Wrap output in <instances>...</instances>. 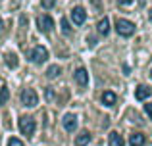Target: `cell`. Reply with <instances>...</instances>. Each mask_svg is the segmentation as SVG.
I'll return each instance as SVG.
<instances>
[{"mask_svg": "<svg viewBox=\"0 0 152 146\" xmlns=\"http://www.w3.org/2000/svg\"><path fill=\"white\" fill-rule=\"evenodd\" d=\"M48 60V50L45 48V46H35L33 50H31V62L37 65L45 64V62Z\"/></svg>", "mask_w": 152, "mask_h": 146, "instance_id": "4", "label": "cell"}, {"mask_svg": "<svg viewBox=\"0 0 152 146\" xmlns=\"http://www.w3.org/2000/svg\"><path fill=\"white\" fill-rule=\"evenodd\" d=\"M42 2V8H46V10H50V8H54L56 0H41Z\"/></svg>", "mask_w": 152, "mask_h": 146, "instance_id": "19", "label": "cell"}, {"mask_svg": "<svg viewBox=\"0 0 152 146\" xmlns=\"http://www.w3.org/2000/svg\"><path fill=\"white\" fill-rule=\"evenodd\" d=\"M2 25H4V23H2V19H0V31H2Z\"/></svg>", "mask_w": 152, "mask_h": 146, "instance_id": "25", "label": "cell"}, {"mask_svg": "<svg viewBox=\"0 0 152 146\" xmlns=\"http://www.w3.org/2000/svg\"><path fill=\"white\" fill-rule=\"evenodd\" d=\"M73 77H75V83H77L79 86H87L89 85V73H87L85 68H77L75 73H73Z\"/></svg>", "mask_w": 152, "mask_h": 146, "instance_id": "8", "label": "cell"}, {"mask_svg": "<svg viewBox=\"0 0 152 146\" xmlns=\"http://www.w3.org/2000/svg\"><path fill=\"white\" fill-rule=\"evenodd\" d=\"M37 25H39V29H41L42 33H48V31L54 29V19H52L50 15H39Z\"/></svg>", "mask_w": 152, "mask_h": 146, "instance_id": "5", "label": "cell"}, {"mask_svg": "<svg viewBox=\"0 0 152 146\" xmlns=\"http://www.w3.org/2000/svg\"><path fill=\"white\" fill-rule=\"evenodd\" d=\"M87 42H89V44H91V46H94V44H96V41H94V38H93V37H91V38H87Z\"/></svg>", "mask_w": 152, "mask_h": 146, "instance_id": "24", "label": "cell"}, {"mask_svg": "<svg viewBox=\"0 0 152 146\" xmlns=\"http://www.w3.org/2000/svg\"><path fill=\"white\" fill-rule=\"evenodd\" d=\"M148 96H150V89L146 85H139L137 89H135V98H137V100H146Z\"/></svg>", "mask_w": 152, "mask_h": 146, "instance_id": "9", "label": "cell"}, {"mask_svg": "<svg viewBox=\"0 0 152 146\" xmlns=\"http://www.w3.org/2000/svg\"><path fill=\"white\" fill-rule=\"evenodd\" d=\"M145 112H146V115L152 119V104H145Z\"/></svg>", "mask_w": 152, "mask_h": 146, "instance_id": "21", "label": "cell"}, {"mask_svg": "<svg viewBox=\"0 0 152 146\" xmlns=\"http://www.w3.org/2000/svg\"><path fill=\"white\" fill-rule=\"evenodd\" d=\"M115 100H118V96H115L112 90H106V92L102 94V102H104V106H114V104H115Z\"/></svg>", "mask_w": 152, "mask_h": 146, "instance_id": "14", "label": "cell"}, {"mask_svg": "<svg viewBox=\"0 0 152 146\" xmlns=\"http://www.w3.org/2000/svg\"><path fill=\"white\" fill-rule=\"evenodd\" d=\"M62 125L64 129H66L67 133H73L75 129H77V115H73V113H66L62 119Z\"/></svg>", "mask_w": 152, "mask_h": 146, "instance_id": "6", "label": "cell"}, {"mask_svg": "<svg viewBox=\"0 0 152 146\" xmlns=\"http://www.w3.org/2000/svg\"><path fill=\"white\" fill-rule=\"evenodd\" d=\"M115 31L119 37H131L135 33V23H131L129 19H115Z\"/></svg>", "mask_w": 152, "mask_h": 146, "instance_id": "1", "label": "cell"}, {"mask_svg": "<svg viewBox=\"0 0 152 146\" xmlns=\"http://www.w3.org/2000/svg\"><path fill=\"white\" fill-rule=\"evenodd\" d=\"M110 146H125V140H123V137L118 131L110 133Z\"/></svg>", "mask_w": 152, "mask_h": 146, "instance_id": "13", "label": "cell"}, {"mask_svg": "<svg viewBox=\"0 0 152 146\" xmlns=\"http://www.w3.org/2000/svg\"><path fill=\"white\" fill-rule=\"evenodd\" d=\"M62 73V69H60V65H50L48 69H46V77L48 79H56L58 75Z\"/></svg>", "mask_w": 152, "mask_h": 146, "instance_id": "16", "label": "cell"}, {"mask_svg": "<svg viewBox=\"0 0 152 146\" xmlns=\"http://www.w3.org/2000/svg\"><path fill=\"white\" fill-rule=\"evenodd\" d=\"M62 33L64 35H71V27H69V21L66 17H62Z\"/></svg>", "mask_w": 152, "mask_h": 146, "instance_id": "18", "label": "cell"}, {"mask_svg": "<svg viewBox=\"0 0 152 146\" xmlns=\"http://www.w3.org/2000/svg\"><path fill=\"white\" fill-rule=\"evenodd\" d=\"M71 19H73L75 25H83V23H85V19H87V12H85V8H81V6L73 8V10H71Z\"/></svg>", "mask_w": 152, "mask_h": 146, "instance_id": "7", "label": "cell"}, {"mask_svg": "<svg viewBox=\"0 0 152 146\" xmlns=\"http://www.w3.org/2000/svg\"><path fill=\"white\" fill-rule=\"evenodd\" d=\"M35 127H37V123H35V119H33V117H29V115L19 117V131H21L25 137H33Z\"/></svg>", "mask_w": 152, "mask_h": 146, "instance_id": "2", "label": "cell"}, {"mask_svg": "<svg viewBox=\"0 0 152 146\" xmlns=\"http://www.w3.org/2000/svg\"><path fill=\"white\" fill-rule=\"evenodd\" d=\"M145 142H146V139L141 133H133L129 137V146H145Z\"/></svg>", "mask_w": 152, "mask_h": 146, "instance_id": "11", "label": "cell"}, {"mask_svg": "<svg viewBox=\"0 0 152 146\" xmlns=\"http://www.w3.org/2000/svg\"><path fill=\"white\" fill-rule=\"evenodd\" d=\"M8 146H23V142L19 139H10L8 140Z\"/></svg>", "mask_w": 152, "mask_h": 146, "instance_id": "20", "label": "cell"}, {"mask_svg": "<svg viewBox=\"0 0 152 146\" xmlns=\"http://www.w3.org/2000/svg\"><path fill=\"white\" fill-rule=\"evenodd\" d=\"M21 102H23V106H27V108H35V106L39 104V94L35 92L33 89H23Z\"/></svg>", "mask_w": 152, "mask_h": 146, "instance_id": "3", "label": "cell"}, {"mask_svg": "<svg viewBox=\"0 0 152 146\" xmlns=\"http://www.w3.org/2000/svg\"><path fill=\"white\" fill-rule=\"evenodd\" d=\"M96 31L106 37V35L110 33V19H108V17H102L100 21H98V25H96Z\"/></svg>", "mask_w": 152, "mask_h": 146, "instance_id": "12", "label": "cell"}, {"mask_svg": "<svg viewBox=\"0 0 152 146\" xmlns=\"http://www.w3.org/2000/svg\"><path fill=\"white\" fill-rule=\"evenodd\" d=\"M91 139H93V137H91L89 131H81L77 135V139H75V146H87L91 142Z\"/></svg>", "mask_w": 152, "mask_h": 146, "instance_id": "10", "label": "cell"}, {"mask_svg": "<svg viewBox=\"0 0 152 146\" xmlns=\"http://www.w3.org/2000/svg\"><path fill=\"white\" fill-rule=\"evenodd\" d=\"M8 98H10V90L6 89V86H2L0 89V106H4L8 102Z\"/></svg>", "mask_w": 152, "mask_h": 146, "instance_id": "17", "label": "cell"}, {"mask_svg": "<svg viewBox=\"0 0 152 146\" xmlns=\"http://www.w3.org/2000/svg\"><path fill=\"white\" fill-rule=\"evenodd\" d=\"M118 2H119V6H129L133 0H118Z\"/></svg>", "mask_w": 152, "mask_h": 146, "instance_id": "23", "label": "cell"}, {"mask_svg": "<svg viewBox=\"0 0 152 146\" xmlns=\"http://www.w3.org/2000/svg\"><path fill=\"white\" fill-rule=\"evenodd\" d=\"M4 60H6V65H8V68H12V69H14V68H18V56H15V54H6V56H4Z\"/></svg>", "mask_w": 152, "mask_h": 146, "instance_id": "15", "label": "cell"}, {"mask_svg": "<svg viewBox=\"0 0 152 146\" xmlns=\"http://www.w3.org/2000/svg\"><path fill=\"white\" fill-rule=\"evenodd\" d=\"M150 77H152V71H150Z\"/></svg>", "mask_w": 152, "mask_h": 146, "instance_id": "26", "label": "cell"}, {"mask_svg": "<svg viewBox=\"0 0 152 146\" xmlns=\"http://www.w3.org/2000/svg\"><path fill=\"white\" fill-rule=\"evenodd\" d=\"M46 98H48V100H54V90L52 89H46Z\"/></svg>", "mask_w": 152, "mask_h": 146, "instance_id": "22", "label": "cell"}]
</instances>
